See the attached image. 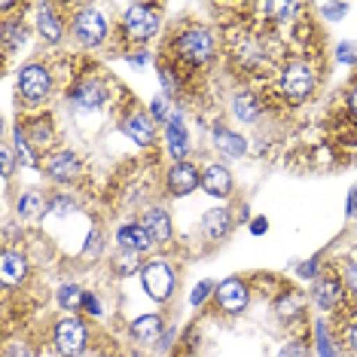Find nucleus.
<instances>
[{
	"label": "nucleus",
	"mask_w": 357,
	"mask_h": 357,
	"mask_svg": "<svg viewBox=\"0 0 357 357\" xmlns=\"http://www.w3.org/2000/svg\"><path fill=\"white\" fill-rule=\"evenodd\" d=\"M321 13L330 15V19H342V15L348 13V6H345V3H339V6H336V3H327V6H321Z\"/></svg>",
	"instance_id": "nucleus-40"
},
{
	"label": "nucleus",
	"mask_w": 357,
	"mask_h": 357,
	"mask_svg": "<svg viewBox=\"0 0 357 357\" xmlns=\"http://www.w3.org/2000/svg\"><path fill=\"white\" fill-rule=\"evenodd\" d=\"M287 308L290 312H296L299 308V294H284V299L278 303V314H287Z\"/></svg>",
	"instance_id": "nucleus-39"
},
{
	"label": "nucleus",
	"mask_w": 357,
	"mask_h": 357,
	"mask_svg": "<svg viewBox=\"0 0 357 357\" xmlns=\"http://www.w3.org/2000/svg\"><path fill=\"white\" fill-rule=\"evenodd\" d=\"M192 137H190V128H186V119L181 113H174L165 126V147H168V156L174 162H186L190 156V147H192Z\"/></svg>",
	"instance_id": "nucleus-17"
},
{
	"label": "nucleus",
	"mask_w": 357,
	"mask_h": 357,
	"mask_svg": "<svg viewBox=\"0 0 357 357\" xmlns=\"http://www.w3.org/2000/svg\"><path fill=\"white\" fill-rule=\"evenodd\" d=\"M141 223H144V229L150 232V238H153V245L156 248L172 245L174 226H172V214H168L165 208H147L144 211V217H141Z\"/></svg>",
	"instance_id": "nucleus-20"
},
{
	"label": "nucleus",
	"mask_w": 357,
	"mask_h": 357,
	"mask_svg": "<svg viewBox=\"0 0 357 357\" xmlns=\"http://www.w3.org/2000/svg\"><path fill=\"white\" fill-rule=\"evenodd\" d=\"M159 83H162V95H165L168 101L181 95V79H177V70L172 64H159Z\"/></svg>",
	"instance_id": "nucleus-28"
},
{
	"label": "nucleus",
	"mask_w": 357,
	"mask_h": 357,
	"mask_svg": "<svg viewBox=\"0 0 357 357\" xmlns=\"http://www.w3.org/2000/svg\"><path fill=\"white\" fill-rule=\"evenodd\" d=\"M318 77H321V70L312 59H303V55H299V59H290L278 74V86H281L284 101H290V104L308 101L312 92L318 89Z\"/></svg>",
	"instance_id": "nucleus-2"
},
{
	"label": "nucleus",
	"mask_w": 357,
	"mask_h": 357,
	"mask_svg": "<svg viewBox=\"0 0 357 357\" xmlns=\"http://www.w3.org/2000/svg\"><path fill=\"white\" fill-rule=\"evenodd\" d=\"M278 357H312V348H308L303 339H290V342L278 351Z\"/></svg>",
	"instance_id": "nucleus-34"
},
{
	"label": "nucleus",
	"mask_w": 357,
	"mask_h": 357,
	"mask_svg": "<svg viewBox=\"0 0 357 357\" xmlns=\"http://www.w3.org/2000/svg\"><path fill=\"white\" fill-rule=\"evenodd\" d=\"M202 192L220 202H226L235 192V177L223 162H211V165L202 168Z\"/></svg>",
	"instance_id": "nucleus-12"
},
{
	"label": "nucleus",
	"mask_w": 357,
	"mask_h": 357,
	"mask_svg": "<svg viewBox=\"0 0 357 357\" xmlns=\"http://www.w3.org/2000/svg\"><path fill=\"white\" fill-rule=\"evenodd\" d=\"M77 205H74V199L70 196H52L50 199V211H59V214H70Z\"/></svg>",
	"instance_id": "nucleus-36"
},
{
	"label": "nucleus",
	"mask_w": 357,
	"mask_h": 357,
	"mask_svg": "<svg viewBox=\"0 0 357 357\" xmlns=\"http://www.w3.org/2000/svg\"><path fill=\"white\" fill-rule=\"evenodd\" d=\"M214 290H217V281H211V278L199 281L196 287H192V294H190V305H192V308H202L211 296H214Z\"/></svg>",
	"instance_id": "nucleus-29"
},
{
	"label": "nucleus",
	"mask_w": 357,
	"mask_h": 357,
	"mask_svg": "<svg viewBox=\"0 0 357 357\" xmlns=\"http://www.w3.org/2000/svg\"><path fill=\"white\" fill-rule=\"evenodd\" d=\"M52 89H55V79H52V70L50 64H40V61H28L19 68V77H15V92H19V101L31 104H46L52 98Z\"/></svg>",
	"instance_id": "nucleus-4"
},
{
	"label": "nucleus",
	"mask_w": 357,
	"mask_h": 357,
	"mask_svg": "<svg viewBox=\"0 0 357 357\" xmlns=\"http://www.w3.org/2000/svg\"><path fill=\"white\" fill-rule=\"evenodd\" d=\"M3 357H34V348L19 339V342H13L10 348H6V354H3Z\"/></svg>",
	"instance_id": "nucleus-38"
},
{
	"label": "nucleus",
	"mask_w": 357,
	"mask_h": 357,
	"mask_svg": "<svg viewBox=\"0 0 357 357\" xmlns=\"http://www.w3.org/2000/svg\"><path fill=\"white\" fill-rule=\"evenodd\" d=\"M263 13L272 15L275 22H290V19H294V15L299 13V6H296V3H266Z\"/></svg>",
	"instance_id": "nucleus-30"
},
{
	"label": "nucleus",
	"mask_w": 357,
	"mask_h": 357,
	"mask_svg": "<svg viewBox=\"0 0 357 357\" xmlns=\"http://www.w3.org/2000/svg\"><path fill=\"white\" fill-rule=\"evenodd\" d=\"M211 141H214V150L220 153L223 159H241L248 153V137L241 132H232V128H226V126H214Z\"/></svg>",
	"instance_id": "nucleus-21"
},
{
	"label": "nucleus",
	"mask_w": 357,
	"mask_h": 357,
	"mask_svg": "<svg viewBox=\"0 0 357 357\" xmlns=\"http://www.w3.org/2000/svg\"><path fill=\"white\" fill-rule=\"evenodd\" d=\"M345 299V281L339 275H318L312 281V303L321 312H333Z\"/></svg>",
	"instance_id": "nucleus-14"
},
{
	"label": "nucleus",
	"mask_w": 357,
	"mask_h": 357,
	"mask_svg": "<svg viewBox=\"0 0 357 357\" xmlns=\"http://www.w3.org/2000/svg\"><path fill=\"white\" fill-rule=\"evenodd\" d=\"M147 59H150L147 52H132V55H128V61H132V64H147Z\"/></svg>",
	"instance_id": "nucleus-45"
},
{
	"label": "nucleus",
	"mask_w": 357,
	"mask_h": 357,
	"mask_svg": "<svg viewBox=\"0 0 357 357\" xmlns=\"http://www.w3.org/2000/svg\"><path fill=\"white\" fill-rule=\"evenodd\" d=\"M0 156H3V181H10V174L15 172V162H19L13 141H3V147H0Z\"/></svg>",
	"instance_id": "nucleus-33"
},
{
	"label": "nucleus",
	"mask_w": 357,
	"mask_h": 357,
	"mask_svg": "<svg viewBox=\"0 0 357 357\" xmlns=\"http://www.w3.org/2000/svg\"><path fill=\"white\" fill-rule=\"evenodd\" d=\"M314 354H318V357H342L336 339L330 336V330H327V324H324V321L314 324Z\"/></svg>",
	"instance_id": "nucleus-26"
},
{
	"label": "nucleus",
	"mask_w": 357,
	"mask_h": 357,
	"mask_svg": "<svg viewBox=\"0 0 357 357\" xmlns=\"http://www.w3.org/2000/svg\"><path fill=\"white\" fill-rule=\"evenodd\" d=\"M214 303L223 314H241L250 305V284L245 278H235V275L232 278L217 281Z\"/></svg>",
	"instance_id": "nucleus-8"
},
{
	"label": "nucleus",
	"mask_w": 357,
	"mask_h": 357,
	"mask_svg": "<svg viewBox=\"0 0 357 357\" xmlns=\"http://www.w3.org/2000/svg\"><path fill=\"white\" fill-rule=\"evenodd\" d=\"M137 278H141L144 294H147L153 303H168V299L174 296V290H177V269H174V263L168 257L144 259Z\"/></svg>",
	"instance_id": "nucleus-3"
},
{
	"label": "nucleus",
	"mask_w": 357,
	"mask_h": 357,
	"mask_svg": "<svg viewBox=\"0 0 357 357\" xmlns=\"http://www.w3.org/2000/svg\"><path fill=\"white\" fill-rule=\"evenodd\" d=\"M259 101L254 92H235L232 95V113L241 119V123H257L259 119Z\"/></svg>",
	"instance_id": "nucleus-25"
},
{
	"label": "nucleus",
	"mask_w": 357,
	"mask_h": 357,
	"mask_svg": "<svg viewBox=\"0 0 357 357\" xmlns=\"http://www.w3.org/2000/svg\"><path fill=\"white\" fill-rule=\"evenodd\" d=\"M345 345L351 348V351L357 354V324H351V327L345 330Z\"/></svg>",
	"instance_id": "nucleus-43"
},
{
	"label": "nucleus",
	"mask_w": 357,
	"mask_h": 357,
	"mask_svg": "<svg viewBox=\"0 0 357 357\" xmlns=\"http://www.w3.org/2000/svg\"><path fill=\"white\" fill-rule=\"evenodd\" d=\"M34 28L50 46H59L64 40V19L59 15V10H55L52 3L34 6Z\"/></svg>",
	"instance_id": "nucleus-16"
},
{
	"label": "nucleus",
	"mask_w": 357,
	"mask_h": 357,
	"mask_svg": "<svg viewBox=\"0 0 357 357\" xmlns=\"http://www.w3.org/2000/svg\"><path fill=\"white\" fill-rule=\"evenodd\" d=\"M101 238H104V235H101V229H92V232H89V238H86V248H83V254L86 257H98L101 254Z\"/></svg>",
	"instance_id": "nucleus-35"
},
{
	"label": "nucleus",
	"mask_w": 357,
	"mask_h": 357,
	"mask_svg": "<svg viewBox=\"0 0 357 357\" xmlns=\"http://www.w3.org/2000/svg\"><path fill=\"white\" fill-rule=\"evenodd\" d=\"M116 248L126 250V254L141 257V254H147V250L156 248V245H153L150 232L144 229V223L137 220V223H123V226L116 229Z\"/></svg>",
	"instance_id": "nucleus-19"
},
{
	"label": "nucleus",
	"mask_w": 357,
	"mask_h": 357,
	"mask_svg": "<svg viewBox=\"0 0 357 357\" xmlns=\"http://www.w3.org/2000/svg\"><path fill=\"white\" fill-rule=\"evenodd\" d=\"M172 55L186 68H205L217 55V37L205 25H186L172 37Z\"/></svg>",
	"instance_id": "nucleus-1"
},
{
	"label": "nucleus",
	"mask_w": 357,
	"mask_h": 357,
	"mask_svg": "<svg viewBox=\"0 0 357 357\" xmlns=\"http://www.w3.org/2000/svg\"><path fill=\"white\" fill-rule=\"evenodd\" d=\"M342 281H345V290H348V294H354V296H357V259H354V263H348V266H345Z\"/></svg>",
	"instance_id": "nucleus-37"
},
{
	"label": "nucleus",
	"mask_w": 357,
	"mask_h": 357,
	"mask_svg": "<svg viewBox=\"0 0 357 357\" xmlns=\"http://www.w3.org/2000/svg\"><path fill=\"white\" fill-rule=\"evenodd\" d=\"M70 31H74V37L83 46L95 50V46H101L104 40H107L110 22H107V15H104L98 6H77L74 15H70Z\"/></svg>",
	"instance_id": "nucleus-5"
},
{
	"label": "nucleus",
	"mask_w": 357,
	"mask_h": 357,
	"mask_svg": "<svg viewBox=\"0 0 357 357\" xmlns=\"http://www.w3.org/2000/svg\"><path fill=\"white\" fill-rule=\"evenodd\" d=\"M52 345L61 357H79L89 345V330L77 314H64L52 327Z\"/></svg>",
	"instance_id": "nucleus-7"
},
{
	"label": "nucleus",
	"mask_w": 357,
	"mask_h": 357,
	"mask_svg": "<svg viewBox=\"0 0 357 357\" xmlns=\"http://www.w3.org/2000/svg\"><path fill=\"white\" fill-rule=\"evenodd\" d=\"M263 232H269V220H266V217L250 220V235H263Z\"/></svg>",
	"instance_id": "nucleus-41"
},
{
	"label": "nucleus",
	"mask_w": 357,
	"mask_h": 357,
	"mask_svg": "<svg viewBox=\"0 0 357 357\" xmlns=\"http://www.w3.org/2000/svg\"><path fill=\"white\" fill-rule=\"evenodd\" d=\"M19 43H25V25H19V22H6L3 25V46L6 50H15Z\"/></svg>",
	"instance_id": "nucleus-31"
},
{
	"label": "nucleus",
	"mask_w": 357,
	"mask_h": 357,
	"mask_svg": "<svg viewBox=\"0 0 357 357\" xmlns=\"http://www.w3.org/2000/svg\"><path fill=\"white\" fill-rule=\"evenodd\" d=\"M165 190L172 192L174 199H183V196H190V192L202 190V168L190 159L174 162V165L165 172Z\"/></svg>",
	"instance_id": "nucleus-10"
},
{
	"label": "nucleus",
	"mask_w": 357,
	"mask_h": 357,
	"mask_svg": "<svg viewBox=\"0 0 357 357\" xmlns=\"http://www.w3.org/2000/svg\"><path fill=\"white\" fill-rule=\"evenodd\" d=\"M28 275H31V259L22 254V250L6 248L3 257H0V284H3L6 290L22 287V284L28 281Z\"/></svg>",
	"instance_id": "nucleus-15"
},
{
	"label": "nucleus",
	"mask_w": 357,
	"mask_h": 357,
	"mask_svg": "<svg viewBox=\"0 0 357 357\" xmlns=\"http://www.w3.org/2000/svg\"><path fill=\"white\" fill-rule=\"evenodd\" d=\"M15 211H19L22 220H40V217L50 211V199L37 190H25L19 199H15Z\"/></svg>",
	"instance_id": "nucleus-24"
},
{
	"label": "nucleus",
	"mask_w": 357,
	"mask_h": 357,
	"mask_svg": "<svg viewBox=\"0 0 357 357\" xmlns=\"http://www.w3.org/2000/svg\"><path fill=\"white\" fill-rule=\"evenodd\" d=\"M147 110H150V116L156 119V126H159V123H162V126H168V119L174 116V113H172V104H168V98H165V95H159V98L153 101Z\"/></svg>",
	"instance_id": "nucleus-32"
},
{
	"label": "nucleus",
	"mask_w": 357,
	"mask_h": 357,
	"mask_svg": "<svg viewBox=\"0 0 357 357\" xmlns=\"http://www.w3.org/2000/svg\"><path fill=\"white\" fill-rule=\"evenodd\" d=\"M68 101H74L77 107H83V110H95L107 101V89H104L101 79L86 77V79H79L77 86L68 89Z\"/></svg>",
	"instance_id": "nucleus-18"
},
{
	"label": "nucleus",
	"mask_w": 357,
	"mask_h": 357,
	"mask_svg": "<svg viewBox=\"0 0 357 357\" xmlns=\"http://www.w3.org/2000/svg\"><path fill=\"white\" fill-rule=\"evenodd\" d=\"M162 330H165V321H162V314H156V312L137 314V318L128 324V333H132V339H137V342H156L162 336Z\"/></svg>",
	"instance_id": "nucleus-23"
},
{
	"label": "nucleus",
	"mask_w": 357,
	"mask_h": 357,
	"mask_svg": "<svg viewBox=\"0 0 357 357\" xmlns=\"http://www.w3.org/2000/svg\"><path fill=\"white\" fill-rule=\"evenodd\" d=\"M40 168H43V174L50 177L52 183H74V181H79V174H83V162L70 150H52L50 156H43Z\"/></svg>",
	"instance_id": "nucleus-9"
},
{
	"label": "nucleus",
	"mask_w": 357,
	"mask_h": 357,
	"mask_svg": "<svg viewBox=\"0 0 357 357\" xmlns=\"http://www.w3.org/2000/svg\"><path fill=\"white\" fill-rule=\"evenodd\" d=\"M83 308H86L89 314H101V303H98V296L86 294V303H83Z\"/></svg>",
	"instance_id": "nucleus-42"
},
{
	"label": "nucleus",
	"mask_w": 357,
	"mask_h": 357,
	"mask_svg": "<svg viewBox=\"0 0 357 357\" xmlns=\"http://www.w3.org/2000/svg\"><path fill=\"white\" fill-rule=\"evenodd\" d=\"M348 113H351V116L357 119V86L351 89V92H348Z\"/></svg>",
	"instance_id": "nucleus-44"
},
{
	"label": "nucleus",
	"mask_w": 357,
	"mask_h": 357,
	"mask_svg": "<svg viewBox=\"0 0 357 357\" xmlns=\"http://www.w3.org/2000/svg\"><path fill=\"white\" fill-rule=\"evenodd\" d=\"M86 294H89V290H83L79 284H61V287H59V305L64 308V312L74 314L77 308H83Z\"/></svg>",
	"instance_id": "nucleus-27"
},
{
	"label": "nucleus",
	"mask_w": 357,
	"mask_h": 357,
	"mask_svg": "<svg viewBox=\"0 0 357 357\" xmlns=\"http://www.w3.org/2000/svg\"><path fill=\"white\" fill-rule=\"evenodd\" d=\"M162 28V19H159V10L153 3H132L126 6L123 13V34L132 40V43H147L159 34Z\"/></svg>",
	"instance_id": "nucleus-6"
},
{
	"label": "nucleus",
	"mask_w": 357,
	"mask_h": 357,
	"mask_svg": "<svg viewBox=\"0 0 357 357\" xmlns=\"http://www.w3.org/2000/svg\"><path fill=\"white\" fill-rule=\"evenodd\" d=\"M202 232H205L211 241H223L226 235L232 232V211L229 208L205 211V217H202Z\"/></svg>",
	"instance_id": "nucleus-22"
},
{
	"label": "nucleus",
	"mask_w": 357,
	"mask_h": 357,
	"mask_svg": "<svg viewBox=\"0 0 357 357\" xmlns=\"http://www.w3.org/2000/svg\"><path fill=\"white\" fill-rule=\"evenodd\" d=\"M25 135V141L31 144V150L37 153L40 159L50 156L52 153V144H55V128H52V119L50 116H31L28 123H15Z\"/></svg>",
	"instance_id": "nucleus-11"
},
{
	"label": "nucleus",
	"mask_w": 357,
	"mask_h": 357,
	"mask_svg": "<svg viewBox=\"0 0 357 357\" xmlns=\"http://www.w3.org/2000/svg\"><path fill=\"white\" fill-rule=\"evenodd\" d=\"M123 135H128L137 147H153V141H156V119L150 116V110L137 107V110H128L123 116Z\"/></svg>",
	"instance_id": "nucleus-13"
}]
</instances>
